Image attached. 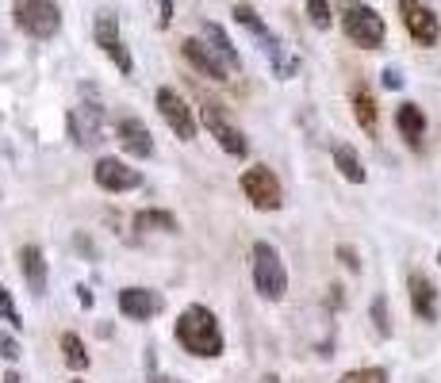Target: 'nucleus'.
Returning <instances> with one entry per match:
<instances>
[{"label":"nucleus","mask_w":441,"mask_h":383,"mask_svg":"<svg viewBox=\"0 0 441 383\" xmlns=\"http://www.w3.org/2000/svg\"><path fill=\"white\" fill-rule=\"evenodd\" d=\"M173 333H177V341H181V349L192 353V356H208L211 361V356L223 353V330H219L215 314H211L208 307H200V303L184 307L181 319H177V326H173Z\"/></svg>","instance_id":"f257e3e1"},{"label":"nucleus","mask_w":441,"mask_h":383,"mask_svg":"<svg viewBox=\"0 0 441 383\" xmlns=\"http://www.w3.org/2000/svg\"><path fill=\"white\" fill-rule=\"evenodd\" d=\"M250 257H253V284H257L261 299L280 303L284 291H288V268H284L276 246H269V242H253V253Z\"/></svg>","instance_id":"f03ea898"},{"label":"nucleus","mask_w":441,"mask_h":383,"mask_svg":"<svg viewBox=\"0 0 441 383\" xmlns=\"http://www.w3.org/2000/svg\"><path fill=\"white\" fill-rule=\"evenodd\" d=\"M12 20L31 39H54L62 31V8L54 0H12Z\"/></svg>","instance_id":"7ed1b4c3"},{"label":"nucleus","mask_w":441,"mask_h":383,"mask_svg":"<svg viewBox=\"0 0 441 383\" xmlns=\"http://www.w3.org/2000/svg\"><path fill=\"white\" fill-rule=\"evenodd\" d=\"M341 27H346L349 43H357L361 50H380L384 35H388L380 12L369 8V4H346L341 8Z\"/></svg>","instance_id":"20e7f679"},{"label":"nucleus","mask_w":441,"mask_h":383,"mask_svg":"<svg viewBox=\"0 0 441 383\" xmlns=\"http://www.w3.org/2000/svg\"><path fill=\"white\" fill-rule=\"evenodd\" d=\"M242 192L257 211H280L284 207V188L269 165H250L242 173Z\"/></svg>","instance_id":"39448f33"},{"label":"nucleus","mask_w":441,"mask_h":383,"mask_svg":"<svg viewBox=\"0 0 441 383\" xmlns=\"http://www.w3.org/2000/svg\"><path fill=\"white\" fill-rule=\"evenodd\" d=\"M104 127H108V111L100 100H85L69 111V138L77 146H100Z\"/></svg>","instance_id":"423d86ee"},{"label":"nucleus","mask_w":441,"mask_h":383,"mask_svg":"<svg viewBox=\"0 0 441 383\" xmlns=\"http://www.w3.org/2000/svg\"><path fill=\"white\" fill-rule=\"evenodd\" d=\"M399 15H403V27L411 31V39L419 46H434L441 35V23L434 15V8H426L422 0H399Z\"/></svg>","instance_id":"0eeeda50"},{"label":"nucleus","mask_w":441,"mask_h":383,"mask_svg":"<svg viewBox=\"0 0 441 383\" xmlns=\"http://www.w3.org/2000/svg\"><path fill=\"white\" fill-rule=\"evenodd\" d=\"M181 50H184V58L192 62V69H196V73H203V77L219 81V85H223V81H231V73H234V69L223 62V54H219L215 46L208 43V39H184Z\"/></svg>","instance_id":"6e6552de"},{"label":"nucleus","mask_w":441,"mask_h":383,"mask_svg":"<svg viewBox=\"0 0 441 383\" xmlns=\"http://www.w3.org/2000/svg\"><path fill=\"white\" fill-rule=\"evenodd\" d=\"M200 116H203V127H208V134L215 138V142L223 146L226 153H231V158H246V153H250V142H246V134H242V130L234 127L231 119H226L223 111L215 108V104H208V108H203Z\"/></svg>","instance_id":"1a4fd4ad"},{"label":"nucleus","mask_w":441,"mask_h":383,"mask_svg":"<svg viewBox=\"0 0 441 383\" xmlns=\"http://www.w3.org/2000/svg\"><path fill=\"white\" fill-rule=\"evenodd\" d=\"M158 111H161V119H165L169 130H173V134L181 138V142H192V138H196L192 108L173 92V88H158Z\"/></svg>","instance_id":"9d476101"},{"label":"nucleus","mask_w":441,"mask_h":383,"mask_svg":"<svg viewBox=\"0 0 441 383\" xmlns=\"http://www.w3.org/2000/svg\"><path fill=\"white\" fill-rule=\"evenodd\" d=\"M93 176H96V184H100L104 192H135L138 184H142V173L138 169H130L127 161H119V158H100L96 161V169H93Z\"/></svg>","instance_id":"9b49d317"},{"label":"nucleus","mask_w":441,"mask_h":383,"mask_svg":"<svg viewBox=\"0 0 441 383\" xmlns=\"http://www.w3.org/2000/svg\"><path fill=\"white\" fill-rule=\"evenodd\" d=\"M161 307H165V299H161L158 291H150V288H123L119 291V311H123L127 319H135V322L158 319Z\"/></svg>","instance_id":"f8f14e48"},{"label":"nucleus","mask_w":441,"mask_h":383,"mask_svg":"<svg viewBox=\"0 0 441 383\" xmlns=\"http://www.w3.org/2000/svg\"><path fill=\"white\" fill-rule=\"evenodd\" d=\"M407 288H411L414 314H419L422 322H437V288H434V280H430V276H422V272H411Z\"/></svg>","instance_id":"ddd939ff"},{"label":"nucleus","mask_w":441,"mask_h":383,"mask_svg":"<svg viewBox=\"0 0 441 383\" xmlns=\"http://www.w3.org/2000/svg\"><path fill=\"white\" fill-rule=\"evenodd\" d=\"M116 138L127 153H135V158H150L154 153V138H150V130H146L142 119H119Z\"/></svg>","instance_id":"4468645a"},{"label":"nucleus","mask_w":441,"mask_h":383,"mask_svg":"<svg viewBox=\"0 0 441 383\" xmlns=\"http://www.w3.org/2000/svg\"><path fill=\"white\" fill-rule=\"evenodd\" d=\"M20 272L27 280V291L35 299L46 295V260H43V249L39 246H23L20 249Z\"/></svg>","instance_id":"2eb2a0df"},{"label":"nucleus","mask_w":441,"mask_h":383,"mask_svg":"<svg viewBox=\"0 0 441 383\" xmlns=\"http://www.w3.org/2000/svg\"><path fill=\"white\" fill-rule=\"evenodd\" d=\"M395 127H399V134L407 138V142L419 150L422 146V134H426V116H422V108L419 104H399V111H395Z\"/></svg>","instance_id":"dca6fc26"},{"label":"nucleus","mask_w":441,"mask_h":383,"mask_svg":"<svg viewBox=\"0 0 441 383\" xmlns=\"http://www.w3.org/2000/svg\"><path fill=\"white\" fill-rule=\"evenodd\" d=\"M261 50H265V58H269V62H273V73H276L280 81H292V77H296L299 62L292 58V54H288V46H284L276 35H269L265 43H261Z\"/></svg>","instance_id":"f3484780"},{"label":"nucleus","mask_w":441,"mask_h":383,"mask_svg":"<svg viewBox=\"0 0 441 383\" xmlns=\"http://www.w3.org/2000/svg\"><path fill=\"white\" fill-rule=\"evenodd\" d=\"M334 165H338V173L346 176L349 184H365V176H369L353 146H334Z\"/></svg>","instance_id":"a211bd4d"},{"label":"nucleus","mask_w":441,"mask_h":383,"mask_svg":"<svg viewBox=\"0 0 441 383\" xmlns=\"http://www.w3.org/2000/svg\"><path fill=\"white\" fill-rule=\"evenodd\" d=\"M203 39H208L211 46H215L219 54H223V62L231 65V69H242V58H238V50H234V43L226 39V31L219 27V23H203Z\"/></svg>","instance_id":"6ab92c4d"},{"label":"nucleus","mask_w":441,"mask_h":383,"mask_svg":"<svg viewBox=\"0 0 441 383\" xmlns=\"http://www.w3.org/2000/svg\"><path fill=\"white\" fill-rule=\"evenodd\" d=\"M353 116L365 134H376V100L369 96V88H357L353 92Z\"/></svg>","instance_id":"aec40b11"},{"label":"nucleus","mask_w":441,"mask_h":383,"mask_svg":"<svg viewBox=\"0 0 441 383\" xmlns=\"http://www.w3.org/2000/svg\"><path fill=\"white\" fill-rule=\"evenodd\" d=\"M135 230H161V234H177V215L169 211H138L135 215Z\"/></svg>","instance_id":"412c9836"},{"label":"nucleus","mask_w":441,"mask_h":383,"mask_svg":"<svg viewBox=\"0 0 441 383\" xmlns=\"http://www.w3.org/2000/svg\"><path fill=\"white\" fill-rule=\"evenodd\" d=\"M93 35H96V46H100V50H108L111 43H119V20H116V12L100 8V12H96V27H93Z\"/></svg>","instance_id":"4be33fe9"},{"label":"nucleus","mask_w":441,"mask_h":383,"mask_svg":"<svg viewBox=\"0 0 441 383\" xmlns=\"http://www.w3.org/2000/svg\"><path fill=\"white\" fill-rule=\"evenodd\" d=\"M234 20H238L253 39H261V43H265V39L273 35V31H269L265 23H261V15H257V8H253V4H234Z\"/></svg>","instance_id":"5701e85b"},{"label":"nucleus","mask_w":441,"mask_h":383,"mask_svg":"<svg viewBox=\"0 0 441 383\" xmlns=\"http://www.w3.org/2000/svg\"><path fill=\"white\" fill-rule=\"evenodd\" d=\"M62 353H65V364H69L73 372L88 368V353H85V345H81L77 333H62Z\"/></svg>","instance_id":"b1692460"},{"label":"nucleus","mask_w":441,"mask_h":383,"mask_svg":"<svg viewBox=\"0 0 441 383\" xmlns=\"http://www.w3.org/2000/svg\"><path fill=\"white\" fill-rule=\"evenodd\" d=\"M307 4V15H311V23L318 31H330V23H334V12H330V4L326 0H304Z\"/></svg>","instance_id":"393cba45"},{"label":"nucleus","mask_w":441,"mask_h":383,"mask_svg":"<svg viewBox=\"0 0 441 383\" xmlns=\"http://www.w3.org/2000/svg\"><path fill=\"white\" fill-rule=\"evenodd\" d=\"M338 383H388V372H384V368H353V372H346Z\"/></svg>","instance_id":"a878e982"},{"label":"nucleus","mask_w":441,"mask_h":383,"mask_svg":"<svg viewBox=\"0 0 441 383\" xmlns=\"http://www.w3.org/2000/svg\"><path fill=\"white\" fill-rule=\"evenodd\" d=\"M372 322H376V333L380 337H391V322H388V299L376 295L372 299Z\"/></svg>","instance_id":"bb28decb"},{"label":"nucleus","mask_w":441,"mask_h":383,"mask_svg":"<svg viewBox=\"0 0 441 383\" xmlns=\"http://www.w3.org/2000/svg\"><path fill=\"white\" fill-rule=\"evenodd\" d=\"M0 319H4L8 326H12V330H20V314H15V303H12V291L4 288V284H0Z\"/></svg>","instance_id":"cd10ccee"},{"label":"nucleus","mask_w":441,"mask_h":383,"mask_svg":"<svg viewBox=\"0 0 441 383\" xmlns=\"http://www.w3.org/2000/svg\"><path fill=\"white\" fill-rule=\"evenodd\" d=\"M104 54H108V58L116 62V69H119V73H130V69H135V62H130V54H127L123 39H119V43H111V46H108V50H104Z\"/></svg>","instance_id":"c85d7f7f"},{"label":"nucleus","mask_w":441,"mask_h":383,"mask_svg":"<svg viewBox=\"0 0 441 383\" xmlns=\"http://www.w3.org/2000/svg\"><path fill=\"white\" fill-rule=\"evenodd\" d=\"M0 356H4V361H20V356H23L12 333H0Z\"/></svg>","instance_id":"c756f323"},{"label":"nucleus","mask_w":441,"mask_h":383,"mask_svg":"<svg viewBox=\"0 0 441 383\" xmlns=\"http://www.w3.org/2000/svg\"><path fill=\"white\" fill-rule=\"evenodd\" d=\"M338 257H341V265H346L349 272H361V260H357V253L349 246H338Z\"/></svg>","instance_id":"7c9ffc66"},{"label":"nucleus","mask_w":441,"mask_h":383,"mask_svg":"<svg viewBox=\"0 0 441 383\" xmlns=\"http://www.w3.org/2000/svg\"><path fill=\"white\" fill-rule=\"evenodd\" d=\"M403 85V73L399 69H384V88H399Z\"/></svg>","instance_id":"2f4dec72"},{"label":"nucleus","mask_w":441,"mask_h":383,"mask_svg":"<svg viewBox=\"0 0 441 383\" xmlns=\"http://www.w3.org/2000/svg\"><path fill=\"white\" fill-rule=\"evenodd\" d=\"M173 23V0H161V27Z\"/></svg>","instance_id":"473e14b6"},{"label":"nucleus","mask_w":441,"mask_h":383,"mask_svg":"<svg viewBox=\"0 0 441 383\" xmlns=\"http://www.w3.org/2000/svg\"><path fill=\"white\" fill-rule=\"evenodd\" d=\"M77 303H81V307H93V291H88V288H77Z\"/></svg>","instance_id":"72a5a7b5"},{"label":"nucleus","mask_w":441,"mask_h":383,"mask_svg":"<svg viewBox=\"0 0 441 383\" xmlns=\"http://www.w3.org/2000/svg\"><path fill=\"white\" fill-rule=\"evenodd\" d=\"M73 383H81V379H73Z\"/></svg>","instance_id":"f704fd0d"}]
</instances>
